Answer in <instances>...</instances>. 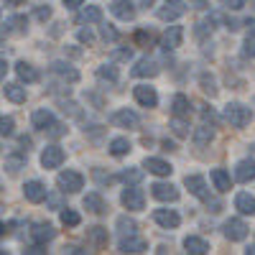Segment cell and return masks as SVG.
Returning <instances> with one entry per match:
<instances>
[{
    "label": "cell",
    "instance_id": "1",
    "mask_svg": "<svg viewBox=\"0 0 255 255\" xmlns=\"http://www.w3.org/2000/svg\"><path fill=\"white\" fill-rule=\"evenodd\" d=\"M225 118L232 128H245L250 123L253 113H250V108H245V105H240V102H230L225 108Z\"/></svg>",
    "mask_w": 255,
    "mask_h": 255
},
{
    "label": "cell",
    "instance_id": "2",
    "mask_svg": "<svg viewBox=\"0 0 255 255\" xmlns=\"http://www.w3.org/2000/svg\"><path fill=\"white\" fill-rule=\"evenodd\" d=\"M120 202L128 207V209H133V212H140L143 207H145V194L140 189H135V186H128L125 191H123V197H120Z\"/></svg>",
    "mask_w": 255,
    "mask_h": 255
},
{
    "label": "cell",
    "instance_id": "3",
    "mask_svg": "<svg viewBox=\"0 0 255 255\" xmlns=\"http://www.w3.org/2000/svg\"><path fill=\"white\" fill-rule=\"evenodd\" d=\"M56 181H59L61 191H69V194H74V191H79L84 186V176L77 171H61Z\"/></svg>",
    "mask_w": 255,
    "mask_h": 255
},
{
    "label": "cell",
    "instance_id": "4",
    "mask_svg": "<svg viewBox=\"0 0 255 255\" xmlns=\"http://www.w3.org/2000/svg\"><path fill=\"white\" fill-rule=\"evenodd\" d=\"M64 158H67V153H64L59 145H49V148H44V153H41V166L44 168H59L64 163Z\"/></svg>",
    "mask_w": 255,
    "mask_h": 255
},
{
    "label": "cell",
    "instance_id": "5",
    "mask_svg": "<svg viewBox=\"0 0 255 255\" xmlns=\"http://www.w3.org/2000/svg\"><path fill=\"white\" fill-rule=\"evenodd\" d=\"M222 230H225V238L232 240V243H240V240L248 238V225L243 220H227Z\"/></svg>",
    "mask_w": 255,
    "mask_h": 255
},
{
    "label": "cell",
    "instance_id": "6",
    "mask_svg": "<svg viewBox=\"0 0 255 255\" xmlns=\"http://www.w3.org/2000/svg\"><path fill=\"white\" fill-rule=\"evenodd\" d=\"M186 13V5H184V0H166L163 8L158 10V18L161 20H176Z\"/></svg>",
    "mask_w": 255,
    "mask_h": 255
},
{
    "label": "cell",
    "instance_id": "7",
    "mask_svg": "<svg viewBox=\"0 0 255 255\" xmlns=\"http://www.w3.org/2000/svg\"><path fill=\"white\" fill-rule=\"evenodd\" d=\"M153 220H156V225H161L163 230H176L179 222H181V217L176 215L174 209H156V212H153Z\"/></svg>",
    "mask_w": 255,
    "mask_h": 255
},
{
    "label": "cell",
    "instance_id": "8",
    "mask_svg": "<svg viewBox=\"0 0 255 255\" xmlns=\"http://www.w3.org/2000/svg\"><path fill=\"white\" fill-rule=\"evenodd\" d=\"M133 97H135L138 105H143V108H156V105H158L156 90H153V87H145V84H140V87L133 90Z\"/></svg>",
    "mask_w": 255,
    "mask_h": 255
},
{
    "label": "cell",
    "instance_id": "9",
    "mask_svg": "<svg viewBox=\"0 0 255 255\" xmlns=\"http://www.w3.org/2000/svg\"><path fill=\"white\" fill-rule=\"evenodd\" d=\"M151 194L158 202H176L179 199V189L174 184H153L151 186Z\"/></svg>",
    "mask_w": 255,
    "mask_h": 255
},
{
    "label": "cell",
    "instance_id": "10",
    "mask_svg": "<svg viewBox=\"0 0 255 255\" xmlns=\"http://www.w3.org/2000/svg\"><path fill=\"white\" fill-rule=\"evenodd\" d=\"M181 38H184V28H181V26H168V31H166L163 38H161V46H163L166 51H171V49L181 46Z\"/></svg>",
    "mask_w": 255,
    "mask_h": 255
},
{
    "label": "cell",
    "instance_id": "11",
    "mask_svg": "<svg viewBox=\"0 0 255 255\" xmlns=\"http://www.w3.org/2000/svg\"><path fill=\"white\" fill-rule=\"evenodd\" d=\"M148 250V243L138 235H123L120 240V253H145Z\"/></svg>",
    "mask_w": 255,
    "mask_h": 255
},
{
    "label": "cell",
    "instance_id": "12",
    "mask_svg": "<svg viewBox=\"0 0 255 255\" xmlns=\"http://www.w3.org/2000/svg\"><path fill=\"white\" fill-rule=\"evenodd\" d=\"M23 191H26V199L28 202H33V204H38V202H44L49 194H46V186L41 184V181H28L26 186H23Z\"/></svg>",
    "mask_w": 255,
    "mask_h": 255
},
{
    "label": "cell",
    "instance_id": "13",
    "mask_svg": "<svg viewBox=\"0 0 255 255\" xmlns=\"http://www.w3.org/2000/svg\"><path fill=\"white\" fill-rule=\"evenodd\" d=\"M184 184H186V189H189L197 199H209V191H207V184H204L202 176H186Z\"/></svg>",
    "mask_w": 255,
    "mask_h": 255
},
{
    "label": "cell",
    "instance_id": "14",
    "mask_svg": "<svg viewBox=\"0 0 255 255\" xmlns=\"http://www.w3.org/2000/svg\"><path fill=\"white\" fill-rule=\"evenodd\" d=\"M113 123L115 125H120V128H128V130H133V128H138V115L133 113V110H118L115 115H113Z\"/></svg>",
    "mask_w": 255,
    "mask_h": 255
},
{
    "label": "cell",
    "instance_id": "15",
    "mask_svg": "<svg viewBox=\"0 0 255 255\" xmlns=\"http://www.w3.org/2000/svg\"><path fill=\"white\" fill-rule=\"evenodd\" d=\"M235 179L243 181V184L253 181V179H255V161H250V158L240 161V163L235 166Z\"/></svg>",
    "mask_w": 255,
    "mask_h": 255
},
{
    "label": "cell",
    "instance_id": "16",
    "mask_svg": "<svg viewBox=\"0 0 255 255\" xmlns=\"http://www.w3.org/2000/svg\"><path fill=\"white\" fill-rule=\"evenodd\" d=\"M135 3H128V0H115V3L110 5V10L120 18V20H133L135 18Z\"/></svg>",
    "mask_w": 255,
    "mask_h": 255
},
{
    "label": "cell",
    "instance_id": "17",
    "mask_svg": "<svg viewBox=\"0 0 255 255\" xmlns=\"http://www.w3.org/2000/svg\"><path fill=\"white\" fill-rule=\"evenodd\" d=\"M161 69L153 59H140L135 67H133V77H156Z\"/></svg>",
    "mask_w": 255,
    "mask_h": 255
},
{
    "label": "cell",
    "instance_id": "18",
    "mask_svg": "<svg viewBox=\"0 0 255 255\" xmlns=\"http://www.w3.org/2000/svg\"><path fill=\"white\" fill-rule=\"evenodd\" d=\"M51 72H54V74H59L61 79L72 82V84H74V82H79V72H77V69H72L69 64H64V61H54V64H51Z\"/></svg>",
    "mask_w": 255,
    "mask_h": 255
},
{
    "label": "cell",
    "instance_id": "19",
    "mask_svg": "<svg viewBox=\"0 0 255 255\" xmlns=\"http://www.w3.org/2000/svg\"><path fill=\"white\" fill-rule=\"evenodd\" d=\"M31 238L36 240V243H49V240H54L56 238V230L51 227V225H33V230H31Z\"/></svg>",
    "mask_w": 255,
    "mask_h": 255
},
{
    "label": "cell",
    "instance_id": "20",
    "mask_svg": "<svg viewBox=\"0 0 255 255\" xmlns=\"http://www.w3.org/2000/svg\"><path fill=\"white\" fill-rule=\"evenodd\" d=\"M151 174H156V176H168L174 171L171 168V163H166V161H161V158H145V163H143Z\"/></svg>",
    "mask_w": 255,
    "mask_h": 255
},
{
    "label": "cell",
    "instance_id": "21",
    "mask_svg": "<svg viewBox=\"0 0 255 255\" xmlns=\"http://www.w3.org/2000/svg\"><path fill=\"white\" fill-rule=\"evenodd\" d=\"M3 95H5L10 102H15V105L26 102V90L20 87V84H3Z\"/></svg>",
    "mask_w": 255,
    "mask_h": 255
},
{
    "label": "cell",
    "instance_id": "22",
    "mask_svg": "<svg viewBox=\"0 0 255 255\" xmlns=\"http://www.w3.org/2000/svg\"><path fill=\"white\" fill-rule=\"evenodd\" d=\"M212 181H215V189L217 191H230L232 189L230 174L225 171V168H215V171H212Z\"/></svg>",
    "mask_w": 255,
    "mask_h": 255
},
{
    "label": "cell",
    "instance_id": "23",
    "mask_svg": "<svg viewBox=\"0 0 255 255\" xmlns=\"http://www.w3.org/2000/svg\"><path fill=\"white\" fill-rule=\"evenodd\" d=\"M184 248H186V253H191V255H204V253H209V245L202 240V238H186L184 240Z\"/></svg>",
    "mask_w": 255,
    "mask_h": 255
},
{
    "label": "cell",
    "instance_id": "24",
    "mask_svg": "<svg viewBox=\"0 0 255 255\" xmlns=\"http://www.w3.org/2000/svg\"><path fill=\"white\" fill-rule=\"evenodd\" d=\"M31 120H33V128H38V130H49L54 125V115L49 110H36Z\"/></svg>",
    "mask_w": 255,
    "mask_h": 255
},
{
    "label": "cell",
    "instance_id": "25",
    "mask_svg": "<svg viewBox=\"0 0 255 255\" xmlns=\"http://www.w3.org/2000/svg\"><path fill=\"white\" fill-rule=\"evenodd\" d=\"M235 207L243 212V215H255V197H253V194H245V191H243V194L235 197Z\"/></svg>",
    "mask_w": 255,
    "mask_h": 255
},
{
    "label": "cell",
    "instance_id": "26",
    "mask_svg": "<svg viewBox=\"0 0 255 255\" xmlns=\"http://www.w3.org/2000/svg\"><path fill=\"white\" fill-rule=\"evenodd\" d=\"M79 23H100L102 20V8H97V5H87L82 13H79Z\"/></svg>",
    "mask_w": 255,
    "mask_h": 255
},
{
    "label": "cell",
    "instance_id": "27",
    "mask_svg": "<svg viewBox=\"0 0 255 255\" xmlns=\"http://www.w3.org/2000/svg\"><path fill=\"white\" fill-rule=\"evenodd\" d=\"M87 240L95 248H105V245H108V230H105V227H90L87 230Z\"/></svg>",
    "mask_w": 255,
    "mask_h": 255
},
{
    "label": "cell",
    "instance_id": "28",
    "mask_svg": "<svg viewBox=\"0 0 255 255\" xmlns=\"http://www.w3.org/2000/svg\"><path fill=\"white\" fill-rule=\"evenodd\" d=\"M15 74H18V79H23V82H36L38 79V72L31 67V64H26V61H18L15 64Z\"/></svg>",
    "mask_w": 255,
    "mask_h": 255
},
{
    "label": "cell",
    "instance_id": "29",
    "mask_svg": "<svg viewBox=\"0 0 255 255\" xmlns=\"http://www.w3.org/2000/svg\"><path fill=\"white\" fill-rule=\"evenodd\" d=\"M84 209L95 212V215H102V212H105V199L100 194H87V197H84Z\"/></svg>",
    "mask_w": 255,
    "mask_h": 255
},
{
    "label": "cell",
    "instance_id": "30",
    "mask_svg": "<svg viewBox=\"0 0 255 255\" xmlns=\"http://www.w3.org/2000/svg\"><path fill=\"white\" fill-rule=\"evenodd\" d=\"M128 151H130V143H128V138H113V140H110V153H113V156H125Z\"/></svg>",
    "mask_w": 255,
    "mask_h": 255
},
{
    "label": "cell",
    "instance_id": "31",
    "mask_svg": "<svg viewBox=\"0 0 255 255\" xmlns=\"http://www.w3.org/2000/svg\"><path fill=\"white\" fill-rule=\"evenodd\" d=\"M212 135H215L212 125H209V128H207V125H202V128H197V130H194V143H197V145H204V143H209V140H212Z\"/></svg>",
    "mask_w": 255,
    "mask_h": 255
},
{
    "label": "cell",
    "instance_id": "32",
    "mask_svg": "<svg viewBox=\"0 0 255 255\" xmlns=\"http://www.w3.org/2000/svg\"><path fill=\"white\" fill-rule=\"evenodd\" d=\"M171 110H174V115H176V118L189 115V100H186L184 95H176V97H174V108H171Z\"/></svg>",
    "mask_w": 255,
    "mask_h": 255
},
{
    "label": "cell",
    "instance_id": "33",
    "mask_svg": "<svg viewBox=\"0 0 255 255\" xmlns=\"http://www.w3.org/2000/svg\"><path fill=\"white\" fill-rule=\"evenodd\" d=\"M199 82H202V90L209 95V97H217V87H215V77L212 74H202L199 77Z\"/></svg>",
    "mask_w": 255,
    "mask_h": 255
},
{
    "label": "cell",
    "instance_id": "34",
    "mask_svg": "<svg viewBox=\"0 0 255 255\" xmlns=\"http://www.w3.org/2000/svg\"><path fill=\"white\" fill-rule=\"evenodd\" d=\"M97 77H100V79H110V82H118V69L113 67V64H102V67L97 69Z\"/></svg>",
    "mask_w": 255,
    "mask_h": 255
},
{
    "label": "cell",
    "instance_id": "35",
    "mask_svg": "<svg viewBox=\"0 0 255 255\" xmlns=\"http://www.w3.org/2000/svg\"><path fill=\"white\" fill-rule=\"evenodd\" d=\"M61 225H67V227H77L79 225V215L74 209H64L61 212Z\"/></svg>",
    "mask_w": 255,
    "mask_h": 255
},
{
    "label": "cell",
    "instance_id": "36",
    "mask_svg": "<svg viewBox=\"0 0 255 255\" xmlns=\"http://www.w3.org/2000/svg\"><path fill=\"white\" fill-rule=\"evenodd\" d=\"M118 227H120V232H123V235H135V222L133 220H128V217H120L118 220Z\"/></svg>",
    "mask_w": 255,
    "mask_h": 255
},
{
    "label": "cell",
    "instance_id": "37",
    "mask_svg": "<svg viewBox=\"0 0 255 255\" xmlns=\"http://www.w3.org/2000/svg\"><path fill=\"white\" fill-rule=\"evenodd\" d=\"M243 54L255 59V33H248L245 36V44H243Z\"/></svg>",
    "mask_w": 255,
    "mask_h": 255
},
{
    "label": "cell",
    "instance_id": "38",
    "mask_svg": "<svg viewBox=\"0 0 255 255\" xmlns=\"http://www.w3.org/2000/svg\"><path fill=\"white\" fill-rule=\"evenodd\" d=\"M120 179H125V181H140L143 179V171H138V168H128V171L120 174Z\"/></svg>",
    "mask_w": 255,
    "mask_h": 255
},
{
    "label": "cell",
    "instance_id": "39",
    "mask_svg": "<svg viewBox=\"0 0 255 255\" xmlns=\"http://www.w3.org/2000/svg\"><path fill=\"white\" fill-rule=\"evenodd\" d=\"M20 166H23V158L20 156H8L5 158V168H10V171H18Z\"/></svg>",
    "mask_w": 255,
    "mask_h": 255
},
{
    "label": "cell",
    "instance_id": "40",
    "mask_svg": "<svg viewBox=\"0 0 255 255\" xmlns=\"http://www.w3.org/2000/svg\"><path fill=\"white\" fill-rule=\"evenodd\" d=\"M13 118H3V120H0V133H3V135H13Z\"/></svg>",
    "mask_w": 255,
    "mask_h": 255
},
{
    "label": "cell",
    "instance_id": "41",
    "mask_svg": "<svg viewBox=\"0 0 255 255\" xmlns=\"http://www.w3.org/2000/svg\"><path fill=\"white\" fill-rule=\"evenodd\" d=\"M33 15H36L38 20H49V18H51V8H49V5H38Z\"/></svg>",
    "mask_w": 255,
    "mask_h": 255
},
{
    "label": "cell",
    "instance_id": "42",
    "mask_svg": "<svg viewBox=\"0 0 255 255\" xmlns=\"http://www.w3.org/2000/svg\"><path fill=\"white\" fill-rule=\"evenodd\" d=\"M171 128H174V133H176L179 138H186V135H189V130H186V125H184L181 120H174V125H171Z\"/></svg>",
    "mask_w": 255,
    "mask_h": 255
},
{
    "label": "cell",
    "instance_id": "43",
    "mask_svg": "<svg viewBox=\"0 0 255 255\" xmlns=\"http://www.w3.org/2000/svg\"><path fill=\"white\" fill-rule=\"evenodd\" d=\"M135 41H138V44H143V46H148V44L153 41V36L148 33V31H138V33H135Z\"/></svg>",
    "mask_w": 255,
    "mask_h": 255
},
{
    "label": "cell",
    "instance_id": "44",
    "mask_svg": "<svg viewBox=\"0 0 255 255\" xmlns=\"http://www.w3.org/2000/svg\"><path fill=\"white\" fill-rule=\"evenodd\" d=\"M79 41H82V44H95L92 31H90V28H82V31H79Z\"/></svg>",
    "mask_w": 255,
    "mask_h": 255
},
{
    "label": "cell",
    "instance_id": "45",
    "mask_svg": "<svg viewBox=\"0 0 255 255\" xmlns=\"http://www.w3.org/2000/svg\"><path fill=\"white\" fill-rule=\"evenodd\" d=\"M61 110H64V113H69V115H74V118L82 115V113L77 110V105H74V102H61Z\"/></svg>",
    "mask_w": 255,
    "mask_h": 255
},
{
    "label": "cell",
    "instance_id": "46",
    "mask_svg": "<svg viewBox=\"0 0 255 255\" xmlns=\"http://www.w3.org/2000/svg\"><path fill=\"white\" fill-rule=\"evenodd\" d=\"M64 133H67V128L59 125V123H54V125L49 128V135H51V138H59V135H64Z\"/></svg>",
    "mask_w": 255,
    "mask_h": 255
},
{
    "label": "cell",
    "instance_id": "47",
    "mask_svg": "<svg viewBox=\"0 0 255 255\" xmlns=\"http://www.w3.org/2000/svg\"><path fill=\"white\" fill-rule=\"evenodd\" d=\"M102 38H105V41H115V38H118L115 28H113V26H102Z\"/></svg>",
    "mask_w": 255,
    "mask_h": 255
},
{
    "label": "cell",
    "instance_id": "48",
    "mask_svg": "<svg viewBox=\"0 0 255 255\" xmlns=\"http://www.w3.org/2000/svg\"><path fill=\"white\" fill-rule=\"evenodd\" d=\"M222 5H227V8H232V10H240L243 5H245V0H220Z\"/></svg>",
    "mask_w": 255,
    "mask_h": 255
},
{
    "label": "cell",
    "instance_id": "49",
    "mask_svg": "<svg viewBox=\"0 0 255 255\" xmlns=\"http://www.w3.org/2000/svg\"><path fill=\"white\" fill-rule=\"evenodd\" d=\"M202 118H204V123H209V125H215V123H217V115L212 113V110H204V113H202Z\"/></svg>",
    "mask_w": 255,
    "mask_h": 255
},
{
    "label": "cell",
    "instance_id": "50",
    "mask_svg": "<svg viewBox=\"0 0 255 255\" xmlns=\"http://www.w3.org/2000/svg\"><path fill=\"white\" fill-rule=\"evenodd\" d=\"M13 227H15V222H3V238H5V235H10Z\"/></svg>",
    "mask_w": 255,
    "mask_h": 255
},
{
    "label": "cell",
    "instance_id": "51",
    "mask_svg": "<svg viewBox=\"0 0 255 255\" xmlns=\"http://www.w3.org/2000/svg\"><path fill=\"white\" fill-rule=\"evenodd\" d=\"M133 3H135L138 8H151V5H153V0H133Z\"/></svg>",
    "mask_w": 255,
    "mask_h": 255
},
{
    "label": "cell",
    "instance_id": "52",
    "mask_svg": "<svg viewBox=\"0 0 255 255\" xmlns=\"http://www.w3.org/2000/svg\"><path fill=\"white\" fill-rule=\"evenodd\" d=\"M49 202H51V207H54V209H64V207H61V199H59L56 194H51V199H49Z\"/></svg>",
    "mask_w": 255,
    "mask_h": 255
},
{
    "label": "cell",
    "instance_id": "53",
    "mask_svg": "<svg viewBox=\"0 0 255 255\" xmlns=\"http://www.w3.org/2000/svg\"><path fill=\"white\" fill-rule=\"evenodd\" d=\"M18 145H20V148H26V151H28V148H31V138H26V135H23V138L18 140Z\"/></svg>",
    "mask_w": 255,
    "mask_h": 255
},
{
    "label": "cell",
    "instance_id": "54",
    "mask_svg": "<svg viewBox=\"0 0 255 255\" xmlns=\"http://www.w3.org/2000/svg\"><path fill=\"white\" fill-rule=\"evenodd\" d=\"M64 5H67V8H79L82 0H64Z\"/></svg>",
    "mask_w": 255,
    "mask_h": 255
},
{
    "label": "cell",
    "instance_id": "55",
    "mask_svg": "<svg viewBox=\"0 0 255 255\" xmlns=\"http://www.w3.org/2000/svg\"><path fill=\"white\" fill-rule=\"evenodd\" d=\"M8 5H20V3H26V0H5Z\"/></svg>",
    "mask_w": 255,
    "mask_h": 255
},
{
    "label": "cell",
    "instance_id": "56",
    "mask_svg": "<svg viewBox=\"0 0 255 255\" xmlns=\"http://www.w3.org/2000/svg\"><path fill=\"white\" fill-rule=\"evenodd\" d=\"M194 5H197V8H204V5H207V0H194Z\"/></svg>",
    "mask_w": 255,
    "mask_h": 255
},
{
    "label": "cell",
    "instance_id": "57",
    "mask_svg": "<svg viewBox=\"0 0 255 255\" xmlns=\"http://www.w3.org/2000/svg\"><path fill=\"white\" fill-rule=\"evenodd\" d=\"M245 253H248V255H255V245H250V248H248Z\"/></svg>",
    "mask_w": 255,
    "mask_h": 255
}]
</instances>
